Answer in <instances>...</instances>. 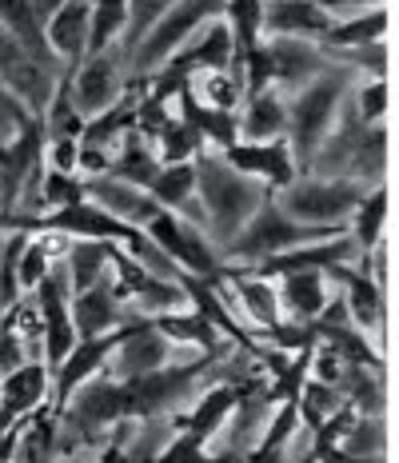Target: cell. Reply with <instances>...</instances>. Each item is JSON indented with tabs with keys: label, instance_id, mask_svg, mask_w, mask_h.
<instances>
[{
	"label": "cell",
	"instance_id": "obj_1",
	"mask_svg": "<svg viewBox=\"0 0 399 463\" xmlns=\"http://www.w3.org/2000/svg\"><path fill=\"white\" fill-rule=\"evenodd\" d=\"M192 164H196L200 228H204V236H208V244L220 252V248L256 216V208L271 196V188L244 176V172H236L220 152H200Z\"/></svg>",
	"mask_w": 399,
	"mask_h": 463
},
{
	"label": "cell",
	"instance_id": "obj_2",
	"mask_svg": "<svg viewBox=\"0 0 399 463\" xmlns=\"http://www.w3.org/2000/svg\"><path fill=\"white\" fill-rule=\"evenodd\" d=\"M359 80L356 72H347L344 64H332L328 61V69L316 76V80H308L304 89H296L288 96V132H284V144L291 152V164H296V172L308 168V160L316 156V148L324 144V137L332 132L339 109H344L347 92H352V84Z\"/></svg>",
	"mask_w": 399,
	"mask_h": 463
},
{
	"label": "cell",
	"instance_id": "obj_3",
	"mask_svg": "<svg viewBox=\"0 0 399 463\" xmlns=\"http://www.w3.org/2000/svg\"><path fill=\"white\" fill-rule=\"evenodd\" d=\"M223 5H228V0H176V5L136 41L132 52L124 56V76H132V80L156 76L204 24L223 16Z\"/></svg>",
	"mask_w": 399,
	"mask_h": 463
},
{
	"label": "cell",
	"instance_id": "obj_4",
	"mask_svg": "<svg viewBox=\"0 0 399 463\" xmlns=\"http://www.w3.org/2000/svg\"><path fill=\"white\" fill-rule=\"evenodd\" d=\"M336 232H344V228H308V224H296V220L284 216L276 200L268 196L264 204L256 208V216H252L216 256L228 260V264H236V268H252V264H268V260L284 256V252H291V248H299V244H311V240L336 236Z\"/></svg>",
	"mask_w": 399,
	"mask_h": 463
},
{
	"label": "cell",
	"instance_id": "obj_5",
	"mask_svg": "<svg viewBox=\"0 0 399 463\" xmlns=\"http://www.w3.org/2000/svg\"><path fill=\"white\" fill-rule=\"evenodd\" d=\"M364 184L347 176H296L291 184L276 188L271 200L280 204L284 216L308 228H344L356 204L364 200Z\"/></svg>",
	"mask_w": 399,
	"mask_h": 463
},
{
	"label": "cell",
	"instance_id": "obj_6",
	"mask_svg": "<svg viewBox=\"0 0 399 463\" xmlns=\"http://www.w3.org/2000/svg\"><path fill=\"white\" fill-rule=\"evenodd\" d=\"M68 96H72V109L92 120V116L109 112L112 104H120L128 96V76H124V61L116 48L100 56H84L76 69H68Z\"/></svg>",
	"mask_w": 399,
	"mask_h": 463
},
{
	"label": "cell",
	"instance_id": "obj_7",
	"mask_svg": "<svg viewBox=\"0 0 399 463\" xmlns=\"http://www.w3.org/2000/svg\"><path fill=\"white\" fill-rule=\"evenodd\" d=\"M144 236H148L184 276H196V279H212V276H216V268H220L216 248L208 244V236H204L196 224L180 220L176 212H164L160 208L148 224H144Z\"/></svg>",
	"mask_w": 399,
	"mask_h": 463
},
{
	"label": "cell",
	"instance_id": "obj_8",
	"mask_svg": "<svg viewBox=\"0 0 399 463\" xmlns=\"http://www.w3.org/2000/svg\"><path fill=\"white\" fill-rule=\"evenodd\" d=\"M172 355H176V344H172L152 320H140V316H136V320H128L120 327V340H116L112 355H109V375L120 383L140 380V375L172 364Z\"/></svg>",
	"mask_w": 399,
	"mask_h": 463
},
{
	"label": "cell",
	"instance_id": "obj_9",
	"mask_svg": "<svg viewBox=\"0 0 399 463\" xmlns=\"http://www.w3.org/2000/svg\"><path fill=\"white\" fill-rule=\"evenodd\" d=\"M61 76L64 72H52L48 64H41L36 56H28L21 44L8 41V36L0 33V84H5V89L36 116V120L44 116L56 84H61Z\"/></svg>",
	"mask_w": 399,
	"mask_h": 463
},
{
	"label": "cell",
	"instance_id": "obj_10",
	"mask_svg": "<svg viewBox=\"0 0 399 463\" xmlns=\"http://www.w3.org/2000/svg\"><path fill=\"white\" fill-rule=\"evenodd\" d=\"M264 56L271 72V89L291 96L304 89L308 80H316L328 69V56L316 41H299V36H264Z\"/></svg>",
	"mask_w": 399,
	"mask_h": 463
},
{
	"label": "cell",
	"instance_id": "obj_11",
	"mask_svg": "<svg viewBox=\"0 0 399 463\" xmlns=\"http://www.w3.org/2000/svg\"><path fill=\"white\" fill-rule=\"evenodd\" d=\"M52 395V372L44 360H24L21 368L0 375V431H13L21 420L41 411Z\"/></svg>",
	"mask_w": 399,
	"mask_h": 463
},
{
	"label": "cell",
	"instance_id": "obj_12",
	"mask_svg": "<svg viewBox=\"0 0 399 463\" xmlns=\"http://www.w3.org/2000/svg\"><path fill=\"white\" fill-rule=\"evenodd\" d=\"M332 284H339L336 296H339V304H344L347 320H352L359 332H364L367 340H372L379 352H384V312H387L384 288H375L356 264L332 268Z\"/></svg>",
	"mask_w": 399,
	"mask_h": 463
},
{
	"label": "cell",
	"instance_id": "obj_13",
	"mask_svg": "<svg viewBox=\"0 0 399 463\" xmlns=\"http://www.w3.org/2000/svg\"><path fill=\"white\" fill-rule=\"evenodd\" d=\"M232 64H240L236 41H232V28L223 24V16H216V21L204 24L160 72H172V76H180V80H188V76H196V72L232 69Z\"/></svg>",
	"mask_w": 399,
	"mask_h": 463
},
{
	"label": "cell",
	"instance_id": "obj_14",
	"mask_svg": "<svg viewBox=\"0 0 399 463\" xmlns=\"http://www.w3.org/2000/svg\"><path fill=\"white\" fill-rule=\"evenodd\" d=\"M68 312H72L76 340H92V335L120 332L128 320H136V312L120 300V292L112 288V276L100 279V284H92L89 292L72 296V300H68Z\"/></svg>",
	"mask_w": 399,
	"mask_h": 463
},
{
	"label": "cell",
	"instance_id": "obj_15",
	"mask_svg": "<svg viewBox=\"0 0 399 463\" xmlns=\"http://www.w3.org/2000/svg\"><path fill=\"white\" fill-rule=\"evenodd\" d=\"M81 184H84V200H89V204L109 212L112 220H120V224H128V228H144L156 212H160V204H156L144 188H136L120 176H109V172L92 176V180H81Z\"/></svg>",
	"mask_w": 399,
	"mask_h": 463
},
{
	"label": "cell",
	"instance_id": "obj_16",
	"mask_svg": "<svg viewBox=\"0 0 399 463\" xmlns=\"http://www.w3.org/2000/svg\"><path fill=\"white\" fill-rule=\"evenodd\" d=\"M120 340V332H109V335H92V340H76V347L64 355L61 364H56V375H52V395H48V403H52L56 411L68 403V395H72L81 383H89L92 375H100V368L109 364L112 347Z\"/></svg>",
	"mask_w": 399,
	"mask_h": 463
},
{
	"label": "cell",
	"instance_id": "obj_17",
	"mask_svg": "<svg viewBox=\"0 0 399 463\" xmlns=\"http://www.w3.org/2000/svg\"><path fill=\"white\" fill-rule=\"evenodd\" d=\"M220 156L228 160L236 172H244V176L260 180V184H268L271 192L291 184V180L299 176L284 140H271V144H244V140H236L232 148H223Z\"/></svg>",
	"mask_w": 399,
	"mask_h": 463
},
{
	"label": "cell",
	"instance_id": "obj_18",
	"mask_svg": "<svg viewBox=\"0 0 399 463\" xmlns=\"http://www.w3.org/2000/svg\"><path fill=\"white\" fill-rule=\"evenodd\" d=\"M280 292L284 320L291 324H316L319 312L332 304V272H280L271 276Z\"/></svg>",
	"mask_w": 399,
	"mask_h": 463
},
{
	"label": "cell",
	"instance_id": "obj_19",
	"mask_svg": "<svg viewBox=\"0 0 399 463\" xmlns=\"http://www.w3.org/2000/svg\"><path fill=\"white\" fill-rule=\"evenodd\" d=\"M89 21H92V0H61V5H56V13L44 21L48 52H52L64 69H76V64L84 61Z\"/></svg>",
	"mask_w": 399,
	"mask_h": 463
},
{
	"label": "cell",
	"instance_id": "obj_20",
	"mask_svg": "<svg viewBox=\"0 0 399 463\" xmlns=\"http://www.w3.org/2000/svg\"><path fill=\"white\" fill-rule=\"evenodd\" d=\"M288 132V96L280 89H264L244 96L236 112V140L244 144H271Z\"/></svg>",
	"mask_w": 399,
	"mask_h": 463
},
{
	"label": "cell",
	"instance_id": "obj_21",
	"mask_svg": "<svg viewBox=\"0 0 399 463\" xmlns=\"http://www.w3.org/2000/svg\"><path fill=\"white\" fill-rule=\"evenodd\" d=\"M232 300H236L240 324L256 327V332H271L276 324H284V307H280L276 279L264 276V272L232 276Z\"/></svg>",
	"mask_w": 399,
	"mask_h": 463
},
{
	"label": "cell",
	"instance_id": "obj_22",
	"mask_svg": "<svg viewBox=\"0 0 399 463\" xmlns=\"http://www.w3.org/2000/svg\"><path fill=\"white\" fill-rule=\"evenodd\" d=\"M336 21L311 0H264V36H299L319 41Z\"/></svg>",
	"mask_w": 399,
	"mask_h": 463
},
{
	"label": "cell",
	"instance_id": "obj_23",
	"mask_svg": "<svg viewBox=\"0 0 399 463\" xmlns=\"http://www.w3.org/2000/svg\"><path fill=\"white\" fill-rule=\"evenodd\" d=\"M112 260H116V244H109V240H72L61 260L64 279H68V296H81V292H89L92 284L109 279Z\"/></svg>",
	"mask_w": 399,
	"mask_h": 463
},
{
	"label": "cell",
	"instance_id": "obj_24",
	"mask_svg": "<svg viewBox=\"0 0 399 463\" xmlns=\"http://www.w3.org/2000/svg\"><path fill=\"white\" fill-rule=\"evenodd\" d=\"M148 196L164 212H176L180 220L200 228V208H196V164H164L148 184ZM204 232V228H200Z\"/></svg>",
	"mask_w": 399,
	"mask_h": 463
},
{
	"label": "cell",
	"instance_id": "obj_25",
	"mask_svg": "<svg viewBox=\"0 0 399 463\" xmlns=\"http://www.w3.org/2000/svg\"><path fill=\"white\" fill-rule=\"evenodd\" d=\"M188 92L196 96V104L204 109H216V112H240V104H244V72H240V64H232V69H212V72H196L188 76Z\"/></svg>",
	"mask_w": 399,
	"mask_h": 463
},
{
	"label": "cell",
	"instance_id": "obj_26",
	"mask_svg": "<svg viewBox=\"0 0 399 463\" xmlns=\"http://www.w3.org/2000/svg\"><path fill=\"white\" fill-rule=\"evenodd\" d=\"M387 36V8L375 5L367 13H356V16H344L319 36V48L324 52H339V48H359V44H375Z\"/></svg>",
	"mask_w": 399,
	"mask_h": 463
},
{
	"label": "cell",
	"instance_id": "obj_27",
	"mask_svg": "<svg viewBox=\"0 0 399 463\" xmlns=\"http://www.w3.org/2000/svg\"><path fill=\"white\" fill-rule=\"evenodd\" d=\"M387 212H392V200H387V188H367L364 200L356 204V212L347 220H352V228H347V236H352L356 252L364 256L367 248L375 244V240L387 236Z\"/></svg>",
	"mask_w": 399,
	"mask_h": 463
},
{
	"label": "cell",
	"instance_id": "obj_28",
	"mask_svg": "<svg viewBox=\"0 0 399 463\" xmlns=\"http://www.w3.org/2000/svg\"><path fill=\"white\" fill-rule=\"evenodd\" d=\"M344 176L356 180V184H364V188L384 184V176H387V124L367 128V137L359 140V148L352 152V164H347Z\"/></svg>",
	"mask_w": 399,
	"mask_h": 463
},
{
	"label": "cell",
	"instance_id": "obj_29",
	"mask_svg": "<svg viewBox=\"0 0 399 463\" xmlns=\"http://www.w3.org/2000/svg\"><path fill=\"white\" fill-rule=\"evenodd\" d=\"M124 24H128V0H92L84 56H100V52H109V48H120Z\"/></svg>",
	"mask_w": 399,
	"mask_h": 463
},
{
	"label": "cell",
	"instance_id": "obj_30",
	"mask_svg": "<svg viewBox=\"0 0 399 463\" xmlns=\"http://www.w3.org/2000/svg\"><path fill=\"white\" fill-rule=\"evenodd\" d=\"M152 152H156L160 164H188L204 152V140L196 137V128H192L188 120L168 116V120L152 132Z\"/></svg>",
	"mask_w": 399,
	"mask_h": 463
},
{
	"label": "cell",
	"instance_id": "obj_31",
	"mask_svg": "<svg viewBox=\"0 0 399 463\" xmlns=\"http://www.w3.org/2000/svg\"><path fill=\"white\" fill-rule=\"evenodd\" d=\"M291 403H296V416H299V428L304 431H319L339 408H347L339 388L319 383V380H304V388H299V395Z\"/></svg>",
	"mask_w": 399,
	"mask_h": 463
},
{
	"label": "cell",
	"instance_id": "obj_32",
	"mask_svg": "<svg viewBox=\"0 0 399 463\" xmlns=\"http://www.w3.org/2000/svg\"><path fill=\"white\" fill-rule=\"evenodd\" d=\"M336 448H344L347 456L384 463V451H387V428H384V416H352V420H347V428L339 431Z\"/></svg>",
	"mask_w": 399,
	"mask_h": 463
},
{
	"label": "cell",
	"instance_id": "obj_33",
	"mask_svg": "<svg viewBox=\"0 0 399 463\" xmlns=\"http://www.w3.org/2000/svg\"><path fill=\"white\" fill-rule=\"evenodd\" d=\"M223 24L232 28L236 52L244 56L248 48L264 41V0H228L223 5Z\"/></svg>",
	"mask_w": 399,
	"mask_h": 463
},
{
	"label": "cell",
	"instance_id": "obj_34",
	"mask_svg": "<svg viewBox=\"0 0 399 463\" xmlns=\"http://www.w3.org/2000/svg\"><path fill=\"white\" fill-rule=\"evenodd\" d=\"M347 109L356 112L359 124L375 128L387 124V76H372V80H356L347 92Z\"/></svg>",
	"mask_w": 399,
	"mask_h": 463
},
{
	"label": "cell",
	"instance_id": "obj_35",
	"mask_svg": "<svg viewBox=\"0 0 399 463\" xmlns=\"http://www.w3.org/2000/svg\"><path fill=\"white\" fill-rule=\"evenodd\" d=\"M332 64H344L347 72H356L359 80L372 76H387V41L375 44H359V48H339V52H324Z\"/></svg>",
	"mask_w": 399,
	"mask_h": 463
},
{
	"label": "cell",
	"instance_id": "obj_36",
	"mask_svg": "<svg viewBox=\"0 0 399 463\" xmlns=\"http://www.w3.org/2000/svg\"><path fill=\"white\" fill-rule=\"evenodd\" d=\"M172 5H176V0H128V24H124L120 48H116V52H120V61L132 52L136 41H140V36L148 33V28H152L156 21H160V16L168 13Z\"/></svg>",
	"mask_w": 399,
	"mask_h": 463
},
{
	"label": "cell",
	"instance_id": "obj_37",
	"mask_svg": "<svg viewBox=\"0 0 399 463\" xmlns=\"http://www.w3.org/2000/svg\"><path fill=\"white\" fill-rule=\"evenodd\" d=\"M28 120H36V116L28 112L24 104L5 89V84H0V148H5V144H13L16 137H21V132L28 128Z\"/></svg>",
	"mask_w": 399,
	"mask_h": 463
},
{
	"label": "cell",
	"instance_id": "obj_38",
	"mask_svg": "<svg viewBox=\"0 0 399 463\" xmlns=\"http://www.w3.org/2000/svg\"><path fill=\"white\" fill-rule=\"evenodd\" d=\"M48 268H52V260L41 252V244H36L33 232H28V244H24V252H21V264H16V284H21V296L33 292V288L41 284V279L48 276Z\"/></svg>",
	"mask_w": 399,
	"mask_h": 463
},
{
	"label": "cell",
	"instance_id": "obj_39",
	"mask_svg": "<svg viewBox=\"0 0 399 463\" xmlns=\"http://www.w3.org/2000/svg\"><path fill=\"white\" fill-rule=\"evenodd\" d=\"M152 463H208V456H204V443L196 436H188V431H176V436L168 439V448H164Z\"/></svg>",
	"mask_w": 399,
	"mask_h": 463
},
{
	"label": "cell",
	"instance_id": "obj_40",
	"mask_svg": "<svg viewBox=\"0 0 399 463\" xmlns=\"http://www.w3.org/2000/svg\"><path fill=\"white\" fill-rule=\"evenodd\" d=\"M24 360H33V355H28V344H24V335L16 332L13 324H0V375H8L13 368H21Z\"/></svg>",
	"mask_w": 399,
	"mask_h": 463
},
{
	"label": "cell",
	"instance_id": "obj_41",
	"mask_svg": "<svg viewBox=\"0 0 399 463\" xmlns=\"http://www.w3.org/2000/svg\"><path fill=\"white\" fill-rule=\"evenodd\" d=\"M284 463H316V451H311V431H299V436L288 443Z\"/></svg>",
	"mask_w": 399,
	"mask_h": 463
},
{
	"label": "cell",
	"instance_id": "obj_42",
	"mask_svg": "<svg viewBox=\"0 0 399 463\" xmlns=\"http://www.w3.org/2000/svg\"><path fill=\"white\" fill-rule=\"evenodd\" d=\"M0 463H13V431L0 436Z\"/></svg>",
	"mask_w": 399,
	"mask_h": 463
},
{
	"label": "cell",
	"instance_id": "obj_43",
	"mask_svg": "<svg viewBox=\"0 0 399 463\" xmlns=\"http://www.w3.org/2000/svg\"><path fill=\"white\" fill-rule=\"evenodd\" d=\"M0 244H5V224H0Z\"/></svg>",
	"mask_w": 399,
	"mask_h": 463
}]
</instances>
